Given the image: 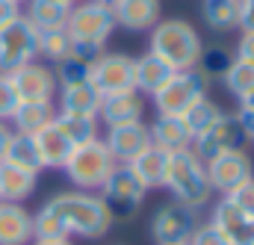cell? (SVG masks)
Instances as JSON below:
<instances>
[{
  "instance_id": "obj_15",
  "label": "cell",
  "mask_w": 254,
  "mask_h": 245,
  "mask_svg": "<svg viewBox=\"0 0 254 245\" xmlns=\"http://www.w3.org/2000/svg\"><path fill=\"white\" fill-rule=\"evenodd\" d=\"M210 225L225 237L228 245H252L254 243V219H249L246 213H240L225 195H222V201L213 207Z\"/></svg>"
},
{
  "instance_id": "obj_45",
  "label": "cell",
  "mask_w": 254,
  "mask_h": 245,
  "mask_svg": "<svg viewBox=\"0 0 254 245\" xmlns=\"http://www.w3.org/2000/svg\"><path fill=\"white\" fill-rule=\"evenodd\" d=\"M30 245H74L71 240H33Z\"/></svg>"
},
{
  "instance_id": "obj_5",
  "label": "cell",
  "mask_w": 254,
  "mask_h": 245,
  "mask_svg": "<svg viewBox=\"0 0 254 245\" xmlns=\"http://www.w3.org/2000/svg\"><path fill=\"white\" fill-rule=\"evenodd\" d=\"M98 192H101V201L110 210L113 222L116 219H133L139 213V207L145 204V195H148V189L139 184V178L127 166H116L113 175L104 181V186Z\"/></svg>"
},
{
  "instance_id": "obj_43",
  "label": "cell",
  "mask_w": 254,
  "mask_h": 245,
  "mask_svg": "<svg viewBox=\"0 0 254 245\" xmlns=\"http://www.w3.org/2000/svg\"><path fill=\"white\" fill-rule=\"evenodd\" d=\"M15 18H21V6L12 3V0H0V30H3L6 24H12Z\"/></svg>"
},
{
  "instance_id": "obj_3",
  "label": "cell",
  "mask_w": 254,
  "mask_h": 245,
  "mask_svg": "<svg viewBox=\"0 0 254 245\" xmlns=\"http://www.w3.org/2000/svg\"><path fill=\"white\" fill-rule=\"evenodd\" d=\"M201 36L184 18H169V21H157V27L151 30V54L160 57L166 65H172L175 71H190L198 62L201 54Z\"/></svg>"
},
{
  "instance_id": "obj_27",
  "label": "cell",
  "mask_w": 254,
  "mask_h": 245,
  "mask_svg": "<svg viewBox=\"0 0 254 245\" xmlns=\"http://www.w3.org/2000/svg\"><path fill=\"white\" fill-rule=\"evenodd\" d=\"M201 18L213 33H231L240 24V0H201Z\"/></svg>"
},
{
  "instance_id": "obj_8",
  "label": "cell",
  "mask_w": 254,
  "mask_h": 245,
  "mask_svg": "<svg viewBox=\"0 0 254 245\" xmlns=\"http://www.w3.org/2000/svg\"><path fill=\"white\" fill-rule=\"evenodd\" d=\"M201 98H207V80L195 68H190V71H175L172 80L151 101L157 107V116H184Z\"/></svg>"
},
{
  "instance_id": "obj_4",
  "label": "cell",
  "mask_w": 254,
  "mask_h": 245,
  "mask_svg": "<svg viewBox=\"0 0 254 245\" xmlns=\"http://www.w3.org/2000/svg\"><path fill=\"white\" fill-rule=\"evenodd\" d=\"M116 166H119L116 157L110 154L107 142L98 136V139H92V142L74 145V151H71V157H68V163H65L63 172L68 175V181L74 184V189L98 192V189L104 186V181L113 175Z\"/></svg>"
},
{
  "instance_id": "obj_6",
  "label": "cell",
  "mask_w": 254,
  "mask_h": 245,
  "mask_svg": "<svg viewBox=\"0 0 254 245\" xmlns=\"http://www.w3.org/2000/svg\"><path fill=\"white\" fill-rule=\"evenodd\" d=\"M39 57V30L24 18H15L0 30V74H12Z\"/></svg>"
},
{
  "instance_id": "obj_14",
  "label": "cell",
  "mask_w": 254,
  "mask_h": 245,
  "mask_svg": "<svg viewBox=\"0 0 254 245\" xmlns=\"http://www.w3.org/2000/svg\"><path fill=\"white\" fill-rule=\"evenodd\" d=\"M104 142H107L110 154L116 157V163L119 166H127L133 157H139L151 145V133H148V124L145 122L116 124V127H107Z\"/></svg>"
},
{
  "instance_id": "obj_17",
  "label": "cell",
  "mask_w": 254,
  "mask_h": 245,
  "mask_svg": "<svg viewBox=\"0 0 254 245\" xmlns=\"http://www.w3.org/2000/svg\"><path fill=\"white\" fill-rule=\"evenodd\" d=\"M33 243V213L24 204L0 201V245Z\"/></svg>"
},
{
  "instance_id": "obj_23",
  "label": "cell",
  "mask_w": 254,
  "mask_h": 245,
  "mask_svg": "<svg viewBox=\"0 0 254 245\" xmlns=\"http://www.w3.org/2000/svg\"><path fill=\"white\" fill-rule=\"evenodd\" d=\"M148 133H151V145H157L169 154L192 148V133L187 130L181 116H157L148 124Z\"/></svg>"
},
{
  "instance_id": "obj_9",
  "label": "cell",
  "mask_w": 254,
  "mask_h": 245,
  "mask_svg": "<svg viewBox=\"0 0 254 245\" xmlns=\"http://www.w3.org/2000/svg\"><path fill=\"white\" fill-rule=\"evenodd\" d=\"M65 30L71 33V39H86V42H104L113 36L116 30V15L113 6H104L98 0H86V3H74Z\"/></svg>"
},
{
  "instance_id": "obj_31",
  "label": "cell",
  "mask_w": 254,
  "mask_h": 245,
  "mask_svg": "<svg viewBox=\"0 0 254 245\" xmlns=\"http://www.w3.org/2000/svg\"><path fill=\"white\" fill-rule=\"evenodd\" d=\"M181 119L187 124V130L192 133V139H195V136H201L207 127H213V124L222 119V107H219L216 101H210V98H201V101L192 104Z\"/></svg>"
},
{
  "instance_id": "obj_35",
  "label": "cell",
  "mask_w": 254,
  "mask_h": 245,
  "mask_svg": "<svg viewBox=\"0 0 254 245\" xmlns=\"http://www.w3.org/2000/svg\"><path fill=\"white\" fill-rule=\"evenodd\" d=\"M57 86H71V83H86L89 80V74H92V65H86V62H80V60H68L60 62L57 65Z\"/></svg>"
},
{
  "instance_id": "obj_40",
  "label": "cell",
  "mask_w": 254,
  "mask_h": 245,
  "mask_svg": "<svg viewBox=\"0 0 254 245\" xmlns=\"http://www.w3.org/2000/svg\"><path fill=\"white\" fill-rule=\"evenodd\" d=\"M234 119H237V124H240V130L246 133V139L249 142H254V110H249V107H237V113H234Z\"/></svg>"
},
{
  "instance_id": "obj_10",
  "label": "cell",
  "mask_w": 254,
  "mask_h": 245,
  "mask_svg": "<svg viewBox=\"0 0 254 245\" xmlns=\"http://www.w3.org/2000/svg\"><path fill=\"white\" fill-rule=\"evenodd\" d=\"M249 139L246 133L240 130V124L234 119V113H222V119L207 127L201 136L192 139V154L198 160H213V157H222V154H234V151H246Z\"/></svg>"
},
{
  "instance_id": "obj_24",
  "label": "cell",
  "mask_w": 254,
  "mask_h": 245,
  "mask_svg": "<svg viewBox=\"0 0 254 245\" xmlns=\"http://www.w3.org/2000/svg\"><path fill=\"white\" fill-rule=\"evenodd\" d=\"M57 116V107L54 101H21L12 113V130L15 133H27V136H36L39 130H45L48 124L54 122Z\"/></svg>"
},
{
  "instance_id": "obj_22",
  "label": "cell",
  "mask_w": 254,
  "mask_h": 245,
  "mask_svg": "<svg viewBox=\"0 0 254 245\" xmlns=\"http://www.w3.org/2000/svg\"><path fill=\"white\" fill-rule=\"evenodd\" d=\"M172 74H175V68L166 65L160 57H154L151 51H148L145 57L133 60V80H136V92H139V95L154 98V95L172 80Z\"/></svg>"
},
{
  "instance_id": "obj_16",
  "label": "cell",
  "mask_w": 254,
  "mask_h": 245,
  "mask_svg": "<svg viewBox=\"0 0 254 245\" xmlns=\"http://www.w3.org/2000/svg\"><path fill=\"white\" fill-rule=\"evenodd\" d=\"M116 27L133 33H151L160 21V0H119L113 6Z\"/></svg>"
},
{
  "instance_id": "obj_49",
  "label": "cell",
  "mask_w": 254,
  "mask_h": 245,
  "mask_svg": "<svg viewBox=\"0 0 254 245\" xmlns=\"http://www.w3.org/2000/svg\"><path fill=\"white\" fill-rule=\"evenodd\" d=\"M12 3H18V6H21V3H24V0H12Z\"/></svg>"
},
{
  "instance_id": "obj_25",
  "label": "cell",
  "mask_w": 254,
  "mask_h": 245,
  "mask_svg": "<svg viewBox=\"0 0 254 245\" xmlns=\"http://www.w3.org/2000/svg\"><path fill=\"white\" fill-rule=\"evenodd\" d=\"M68 15H71V6L60 3V0H27V12L24 18L39 30H63L68 24Z\"/></svg>"
},
{
  "instance_id": "obj_19",
  "label": "cell",
  "mask_w": 254,
  "mask_h": 245,
  "mask_svg": "<svg viewBox=\"0 0 254 245\" xmlns=\"http://www.w3.org/2000/svg\"><path fill=\"white\" fill-rule=\"evenodd\" d=\"M127 169L139 178V184L145 186L148 192L151 189H160L166 184V169H169V151L157 148V145H148L139 157H133L127 163Z\"/></svg>"
},
{
  "instance_id": "obj_30",
  "label": "cell",
  "mask_w": 254,
  "mask_h": 245,
  "mask_svg": "<svg viewBox=\"0 0 254 245\" xmlns=\"http://www.w3.org/2000/svg\"><path fill=\"white\" fill-rule=\"evenodd\" d=\"M237 60L225 45H201V54L195 62V71L210 80V77H225V71L231 68V62Z\"/></svg>"
},
{
  "instance_id": "obj_12",
  "label": "cell",
  "mask_w": 254,
  "mask_h": 245,
  "mask_svg": "<svg viewBox=\"0 0 254 245\" xmlns=\"http://www.w3.org/2000/svg\"><path fill=\"white\" fill-rule=\"evenodd\" d=\"M204 166H207V178H210L213 192H222V195L234 192L240 184H246V181L254 178V163L246 151H234V154L213 157Z\"/></svg>"
},
{
  "instance_id": "obj_7",
  "label": "cell",
  "mask_w": 254,
  "mask_h": 245,
  "mask_svg": "<svg viewBox=\"0 0 254 245\" xmlns=\"http://www.w3.org/2000/svg\"><path fill=\"white\" fill-rule=\"evenodd\" d=\"M198 225H201L198 210L172 198L163 207H157V213L151 216V237L157 245H187L198 231Z\"/></svg>"
},
{
  "instance_id": "obj_42",
  "label": "cell",
  "mask_w": 254,
  "mask_h": 245,
  "mask_svg": "<svg viewBox=\"0 0 254 245\" xmlns=\"http://www.w3.org/2000/svg\"><path fill=\"white\" fill-rule=\"evenodd\" d=\"M237 60L252 62V65H254V33H243V36H240V45H237Z\"/></svg>"
},
{
  "instance_id": "obj_32",
  "label": "cell",
  "mask_w": 254,
  "mask_h": 245,
  "mask_svg": "<svg viewBox=\"0 0 254 245\" xmlns=\"http://www.w3.org/2000/svg\"><path fill=\"white\" fill-rule=\"evenodd\" d=\"M71 48H74V39L68 30H45L39 33V57L51 60L54 65H60L71 57Z\"/></svg>"
},
{
  "instance_id": "obj_39",
  "label": "cell",
  "mask_w": 254,
  "mask_h": 245,
  "mask_svg": "<svg viewBox=\"0 0 254 245\" xmlns=\"http://www.w3.org/2000/svg\"><path fill=\"white\" fill-rule=\"evenodd\" d=\"M187 245H228V243H225V237L207 222V225H198V231L192 234V240Z\"/></svg>"
},
{
  "instance_id": "obj_2",
  "label": "cell",
  "mask_w": 254,
  "mask_h": 245,
  "mask_svg": "<svg viewBox=\"0 0 254 245\" xmlns=\"http://www.w3.org/2000/svg\"><path fill=\"white\" fill-rule=\"evenodd\" d=\"M166 189L172 192L175 201L187 204L192 210L207 207V201L213 198V186L207 178V166L204 160H198L192 154V148L169 154V169H166Z\"/></svg>"
},
{
  "instance_id": "obj_28",
  "label": "cell",
  "mask_w": 254,
  "mask_h": 245,
  "mask_svg": "<svg viewBox=\"0 0 254 245\" xmlns=\"http://www.w3.org/2000/svg\"><path fill=\"white\" fill-rule=\"evenodd\" d=\"M3 163H12V166H18V169H24V172L39 175V172H42V157H39L36 139L27 136V133H15V130H12V139H9V145H6Z\"/></svg>"
},
{
  "instance_id": "obj_26",
  "label": "cell",
  "mask_w": 254,
  "mask_h": 245,
  "mask_svg": "<svg viewBox=\"0 0 254 245\" xmlns=\"http://www.w3.org/2000/svg\"><path fill=\"white\" fill-rule=\"evenodd\" d=\"M36 178L33 172H24L12 163H0V201L21 204L36 192Z\"/></svg>"
},
{
  "instance_id": "obj_33",
  "label": "cell",
  "mask_w": 254,
  "mask_h": 245,
  "mask_svg": "<svg viewBox=\"0 0 254 245\" xmlns=\"http://www.w3.org/2000/svg\"><path fill=\"white\" fill-rule=\"evenodd\" d=\"M33 240H71L65 225L60 222V216L48 204H42L33 213Z\"/></svg>"
},
{
  "instance_id": "obj_34",
  "label": "cell",
  "mask_w": 254,
  "mask_h": 245,
  "mask_svg": "<svg viewBox=\"0 0 254 245\" xmlns=\"http://www.w3.org/2000/svg\"><path fill=\"white\" fill-rule=\"evenodd\" d=\"M225 86H228V92L234 95V98H246V95H252L254 92V65L252 62H243V60H234L231 62V68L225 71Z\"/></svg>"
},
{
  "instance_id": "obj_11",
  "label": "cell",
  "mask_w": 254,
  "mask_h": 245,
  "mask_svg": "<svg viewBox=\"0 0 254 245\" xmlns=\"http://www.w3.org/2000/svg\"><path fill=\"white\" fill-rule=\"evenodd\" d=\"M89 83L107 98V95H122V92H136L133 80V57L127 54H104L92 65Z\"/></svg>"
},
{
  "instance_id": "obj_18",
  "label": "cell",
  "mask_w": 254,
  "mask_h": 245,
  "mask_svg": "<svg viewBox=\"0 0 254 245\" xmlns=\"http://www.w3.org/2000/svg\"><path fill=\"white\" fill-rule=\"evenodd\" d=\"M142 116H145V101H142L139 92L107 95V98L101 101V110H98V122H104L107 127L142 122Z\"/></svg>"
},
{
  "instance_id": "obj_47",
  "label": "cell",
  "mask_w": 254,
  "mask_h": 245,
  "mask_svg": "<svg viewBox=\"0 0 254 245\" xmlns=\"http://www.w3.org/2000/svg\"><path fill=\"white\" fill-rule=\"evenodd\" d=\"M98 3H104V6H116L119 0H98Z\"/></svg>"
},
{
  "instance_id": "obj_46",
  "label": "cell",
  "mask_w": 254,
  "mask_h": 245,
  "mask_svg": "<svg viewBox=\"0 0 254 245\" xmlns=\"http://www.w3.org/2000/svg\"><path fill=\"white\" fill-rule=\"evenodd\" d=\"M240 104H243V107H249V110H254V92H252V95H246Z\"/></svg>"
},
{
  "instance_id": "obj_41",
  "label": "cell",
  "mask_w": 254,
  "mask_h": 245,
  "mask_svg": "<svg viewBox=\"0 0 254 245\" xmlns=\"http://www.w3.org/2000/svg\"><path fill=\"white\" fill-rule=\"evenodd\" d=\"M237 30L254 33V0H240V24Z\"/></svg>"
},
{
  "instance_id": "obj_13",
  "label": "cell",
  "mask_w": 254,
  "mask_h": 245,
  "mask_svg": "<svg viewBox=\"0 0 254 245\" xmlns=\"http://www.w3.org/2000/svg\"><path fill=\"white\" fill-rule=\"evenodd\" d=\"M12 86H15V95L18 101H54L57 95V74L54 68L42 65V62H27L21 65L18 71L9 74Z\"/></svg>"
},
{
  "instance_id": "obj_48",
  "label": "cell",
  "mask_w": 254,
  "mask_h": 245,
  "mask_svg": "<svg viewBox=\"0 0 254 245\" xmlns=\"http://www.w3.org/2000/svg\"><path fill=\"white\" fill-rule=\"evenodd\" d=\"M60 3H68V6H74V3H77V0H60Z\"/></svg>"
},
{
  "instance_id": "obj_21",
  "label": "cell",
  "mask_w": 254,
  "mask_h": 245,
  "mask_svg": "<svg viewBox=\"0 0 254 245\" xmlns=\"http://www.w3.org/2000/svg\"><path fill=\"white\" fill-rule=\"evenodd\" d=\"M104 95L86 80V83H71V86H60V113L68 116H89L98 119Z\"/></svg>"
},
{
  "instance_id": "obj_20",
  "label": "cell",
  "mask_w": 254,
  "mask_h": 245,
  "mask_svg": "<svg viewBox=\"0 0 254 245\" xmlns=\"http://www.w3.org/2000/svg\"><path fill=\"white\" fill-rule=\"evenodd\" d=\"M33 139H36V148L42 157V169H65V163L74 151V142L57 127V122H51L45 130H39Z\"/></svg>"
},
{
  "instance_id": "obj_36",
  "label": "cell",
  "mask_w": 254,
  "mask_h": 245,
  "mask_svg": "<svg viewBox=\"0 0 254 245\" xmlns=\"http://www.w3.org/2000/svg\"><path fill=\"white\" fill-rule=\"evenodd\" d=\"M225 198H228L240 213H246L249 219H254V178L252 181H246V184H240L234 192H228Z\"/></svg>"
},
{
  "instance_id": "obj_50",
  "label": "cell",
  "mask_w": 254,
  "mask_h": 245,
  "mask_svg": "<svg viewBox=\"0 0 254 245\" xmlns=\"http://www.w3.org/2000/svg\"><path fill=\"white\" fill-rule=\"evenodd\" d=\"M252 245H254V243H252Z\"/></svg>"
},
{
  "instance_id": "obj_37",
  "label": "cell",
  "mask_w": 254,
  "mask_h": 245,
  "mask_svg": "<svg viewBox=\"0 0 254 245\" xmlns=\"http://www.w3.org/2000/svg\"><path fill=\"white\" fill-rule=\"evenodd\" d=\"M107 51H104V42H86V39H74V48H71V60H80L86 65H95Z\"/></svg>"
},
{
  "instance_id": "obj_38",
  "label": "cell",
  "mask_w": 254,
  "mask_h": 245,
  "mask_svg": "<svg viewBox=\"0 0 254 245\" xmlns=\"http://www.w3.org/2000/svg\"><path fill=\"white\" fill-rule=\"evenodd\" d=\"M18 95H15V86L9 80V74H0V122H9L15 107H18Z\"/></svg>"
},
{
  "instance_id": "obj_44",
  "label": "cell",
  "mask_w": 254,
  "mask_h": 245,
  "mask_svg": "<svg viewBox=\"0 0 254 245\" xmlns=\"http://www.w3.org/2000/svg\"><path fill=\"white\" fill-rule=\"evenodd\" d=\"M9 139H12V130H9V124L0 122V163H3V157H6V145H9Z\"/></svg>"
},
{
  "instance_id": "obj_1",
  "label": "cell",
  "mask_w": 254,
  "mask_h": 245,
  "mask_svg": "<svg viewBox=\"0 0 254 245\" xmlns=\"http://www.w3.org/2000/svg\"><path fill=\"white\" fill-rule=\"evenodd\" d=\"M65 225L68 237H80V240H101L110 234L113 228V216L104 207L101 195L95 192H83V189H71L60 192L54 198L45 201Z\"/></svg>"
},
{
  "instance_id": "obj_29",
  "label": "cell",
  "mask_w": 254,
  "mask_h": 245,
  "mask_svg": "<svg viewBox=\"0 0 254 245\" xmlns=\"http://www.w3.org/2000/svg\"><path fill=\"white\" fill-rule=\"evenodd\" d=\"M57 127L63 130L65 136L74 142V145H83V142H92L101 136V122L98 119H89V116H68V113H57L54 116Z\"/></svg>"
}]
</instances>
